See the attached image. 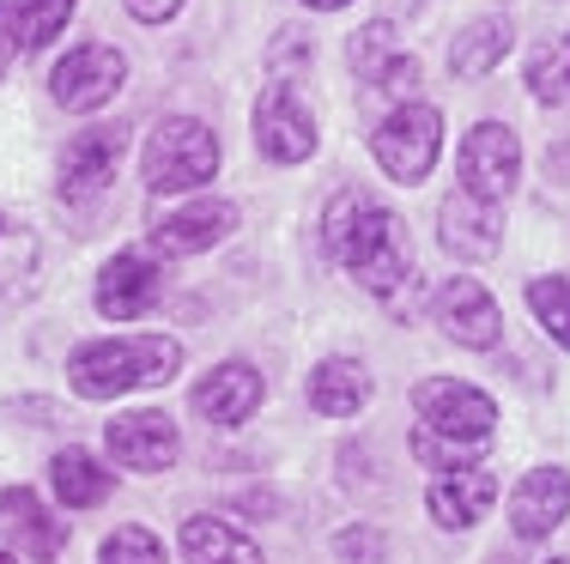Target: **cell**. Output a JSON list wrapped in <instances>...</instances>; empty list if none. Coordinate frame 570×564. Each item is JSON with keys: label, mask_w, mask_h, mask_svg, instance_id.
I'll return each instance as SVG.
<instances>
[{"label": "cell", "mask_w": 570, "mask_h": 564, "mask_svg": "<svg viewBox=\"0 0 570 564\" xmlns=\"http://www.w3.org/2000/svg\"><path fill=\"white\" fill-rule=\"evenodd\" d=\"M322 244H328V255L383 304L389 316L413 310V291H419L413 244H406V225L383 207V200L358 195V188L334 195L328 212H322Z\"/></svg>", "instance_id": "obj_1"}, {"label": "cell", "mask_w": 570, "mask_h": 564, "mask_svg": "<svg viewBox=\"0 0 570 564\" xmlns=\"http://www.w3.org/2000/svg\"><path fill=\"white\" fill-rule=\"evenodd\" d=\"M183 370V346L170 334H116V340H86L67 358V383L86 400H116L134 388H158Z\"/></svg>", "instance_id": "obj_2"}, {"label": "cell", "mask_w": 570, "mask_h": 564, "mask_svg": "<svg viewBox=\"0 0 570 564\" xmlns=\"http://www.w3.org/2000/svg\"><path fill=\"white\" fill-rule=\"evenodd\" d=\"M219 170V140H213L207 122H195V116H170V122L153 128V140H146L140 152V177L153 195H183V188H200Z\"/></svg>", "instance_id": "obj_3"}, {"label": "cell", "mask_w": 570, "mask_h": 564, "mask_svg": "<svg viewBox=\"0 0 570 564\" xmlns=\"http://www.w3.org/2000/svg\"><path fill=\"white\" fill-rule=\"evenodd\" d=\"M371 152L395 182H425L431 170H438V152H443V116L419 98L395 103V110L383 116V128L371 133Z\"/></svg>", "instance_id": "obj_4"}, {"label": "cell", "mask_w": 570, "mask_h": 564, "mask_svg": "<svg viewBox=\"0 0 570 564\" xmlns=\"http://www.w3.org/2000/svg\"><path fill=\"white\" fill-rule=\"evenodd\" d=\"M128 86V56L110 43H79L67 49L56 61V73H49V98L61 103V110H104V103L116 98V91Z\"/></svg>", "instance_id": "obj_5"}, {"label": "cell", "mask_w": 570, "mask_h": 564, "mask_svg": "<svg viewBox=\"0 0 570 564\" xmlns=\"http://www.w3.org/2000/svg\"><path fill=\"white\" fill-rule=\"evenodd\" d=\"M515 177H522V140H515V128H504V122L468 128V140H461V195L504 207L515 195Z\"/></svg>", "instance_id": "obj_6"}, {"label": "cell", "mask_w": 570, "mask_h": 564, "mask_svg": "<svg viewBox=\"0 0 570 564\" xmlns=\"http://www.w3.org/2000/svg\"><path fill=\"white\" fill-rule=\"evenodd\" d=\"M431 321L443 328V340L468 346V353H485V346L504 340V310L473 274H455L431 291Z\"/></svg>", "instance_id": "obj_7"}, {"label": "cell", "mask_w": 570, "mask_h": 564, "mask_svg": "<svg viewBox=\"0 0 570 564\" xmlns=\"http://www.w3.org/2000/svg\"><path fill=\"white\" fill-rule=\"evenodd\" d=\"M413 413L425 432L438 437H492L498 432V400L473 383H455V376H431V383L413 388Z\"/></svg>", "instance_id": "obj_8"}, {"label": "cell", "mask_w": 570, "mask_h": 564, "mask_svg": "<svg viewBox=\"0 0 570 564\" xmlns=\"http://www.w3.org/2000/svg\"><path fill=\"white\" fill-rule=\"evenodd\" d=\"M104 443H110V462L116 467H134V474H165V467H176V455H183V432H176L170 413H116L110 432H104Z\"/></svg>", "instance_id": "obj_9"}, {"label": "cell", "mask_w": 570, "mask_h": 564, "mask_svg": "<svg viewBox=\"0 0 570 564\" xmlns=\"http://www.w3.org/2000/svg\"><path fill=\"white\" fill-rule=\"evenodd\" d=\"M255 146H262V158H274V165H304V158L316 152V116L297 103V91L285 86V79L255 98Z\"/></svg>", "instance_id": "obj_10"}, {"label": "cell", "mask_w": 570, "mask_h": 564, "mask_svg": "<svg viewBox=\"0 0 570 564\" xmlns=\"http://www.w3.org/2000/svg\"><path fill=\"white\" fill-rule=\"evenodd\" d=\"M121 152H128V128H121V122L79 128L73 140L61 146V195H73V200L98 195V188L116 177Z\"/></svg>", "instance_id": "obj_11"}, {"label": "cell", "mask_w": 570, "mask_h": 564, "mask_svg": "<svg viewBox=\"0 0 570 564\" xmlns=\"http://www.w3.org/2000/svg\"><path fill=\"white\" fill-rule=\"evenodd\" d=\"M262 400H267L262 370L243 365V358H230V365H213L207 376H200L195 395H188V407H195L207 425H243V419H255Z\"/></svg>", "instance_id": "obj_12"}, {"label": "cell", "mask_w": 570, "mask_h": 564, "mask_svg": "<svg viewBox=\"0 0 570 564\" xmlns=\"http://www.w3.org/2000/svg\"><path fill=\"white\" fill-rule=\"evenodd\" d=\"M570 516V474L564 467H528L510 492V528L515 541H547Z\"/></svg>", "instance_id": "obj_13"}, {"label": "cell", "mask_w": 570, "mask_h": 564, "mask_svg": "<svg viewBox=\"0 0 570 564\" xmlns=\"http://www.w3.org/2000/svg\"><path fill=\"white\" fill-rule=\"evenodd\" d=\"M0 528H7V541L19 546L24 558H37V564H56L61 546H67V522L37 498L31 486H7V492H0Z\"/></svg>", "instance_id": "obj_14"}, {"label": "cell", "mask_w": 570, "mask_h": 564, "mask_svg": "<svg viewBox=\"0 0 570 564\" xmlns=\"http://www.w3.org/2000/svg\"><path fill=\"white\" fill-rule=\"evenodd\" d=\"M237 231V207L230 200H188V207L165 212V219L153 225V249L158 255H200L213 244H225V237Z\"/></svg>", "instance_id": "obj_15"}, {"label": "cell", "mask_w": 570, "mask_h": 564, "mask_svg": "<svg viewBox=\"0 0 570 564\" xmlns=\"http://www.w3.org/2000/svg\"><path fill=\"white\" fill-rule=\"evenodd\" d=\"M158 291H165L158 261H146V255L128 249V255H116V261H104V274H98V316L134 321L158 304Z\"/></svg>", "instance_id": "obj_16"}, {"label": "cell", "mask_w": 570, "mask_h": 564, "mask_svg": "<svg viewBox=\"0 0 570 564\" xmlns=\"http://www.w3.org/2000/svg\"><path fill=\"white\" fill-rule=\"evenodd\" d=\"M438 219H443V249L455 261H485V255H498V244H504V212L492 200L461 195V188L438 207Z\"/></svg>", "instance_id": "obj_17"}, {"label": "cell", "mask_w": 570, "mask_h": 564, "mask_svg": "<svg viewBox=\"0 0 570 564\" xmlns=\"http://www.w3.org/2000/svg\"><path fill=\"white\" fill-rule=\"evenodd\" d=\"M498 504V474H485V467H461V474H438L425 492V509L438 528H473V522L485 516V509Z\"/></svg>", "instance_id": "obj_18"}, {"label": "cell", "mask_w": 570, "mask_h": 564, "mask_svg": "<svg viewBox=\"0 0 570 564\" xmlns=\"http://www.w3.org/2000/svg\"><path fill=\"white\" fill-rule=\"evenodd\" d=\"M79 0H0V31H7L12 56H37L67 31Z\"/></svg>", "instance_id": "obj_19"}, {"label": "cell", "mask_w": 570, "mask_h": 564, "mask_svg": "<svg viewBox=\"0 0 570 564\" xmlns=\"http://www.w3.org/2000/svg\"><path fill=\"white\" fill-rule=\"evenodd\" d=\"M304 395L322 419H346V413H358L364 400H371V370H364L358 358H322V365L309 370Z\"/></svg>", "instance_id": "obj_20"}, {"label": "cell", "mask_w": 570, "mask_h": 564, "mask_svg": "<svg viewBox=\"0 0 570 564\" xmlns=\"http://www.w3.org/2000/svg\"><path fill=\"white\" fill-rule=\"evenodd\" d=\"M183 564H262V546L219 516H188L183 522Z\"/></svg>", "instance_id": "obj_21"}, {"label": "cell", "mask_w": 570, "mask_h": 564, "mask_svg": "<svg viewBox=\"0 0 570 564\" xmlns=\"http://www.w3.org/2000/svg\"><path fill=\"white\" fill-rule=\"evenodd\" d=\"M49 479H56L61 509H98L116 492V474L98 462V455H86V449H61L56 462H49Z\"/></svg>", "instance_id": "obj_22"}, {"label": "cell", "mask_w": 570, "mask_h": 564, "mask_svg": "<svg viewBox=\"0 0 570 564\" xmlns=\"http://www.w3.org/2000/svg\"><path fill=\"white\" fill-rule=\"evenodd\" d=\"M510 43H515V24L510 19H473L468 31L450 43V73L455 79H485L492 67H504Z\"/></svg>", "instance_id": "obj_23"}, {"label": "cell", "mask_w": 570, "mask_h": 564, "mask_svg": "<svg viewBox=\"0 0 570 564\" xmlns=\"http://www.w3.org/2000/svg\"><path fill=\"white\" fill-rule=\"evenodd\" d=\"M528 91H534V103H552V110L570 103V37H552L528 56Z\"/></svg>", "instance_id": "obj_24"}, {"label": "cell", "mask_w": 570, "mask_h": 564, "mask_svg": "<svg viewBox=\"0 0 570 564\" xmlns=\"http://www.w3.org/2000/svg\"><path fill=\"white\" fill-rule=\"evenodd\" d=\"M528 310H534L540 328H547V340L570 353V279H564V274L528 279Z\"/></svg>", "instance_id": "obj_25"}, {"label": "cell", "mask_w": 570, "mask_h": 564, "mask_svg": "<svg viewBox=\"0 0 570 564\" xmlns=\"http://www.w3.org/2000/svg\"><path fill=\"white\" fill-rule=\"evenodd\" d=\"M485 449H492V437H438L419 425L413 432V455L425 467H443V474H461V467H480Z\"/></svg>", "instance_id": "obj_26"}, {"label": "cell", "mask_w": 570, "mask_h": 564, "mask_svg": "<svg viewBox=\"0 0 570 564\" xmlns=\"http://www.w3.org/2000/svg\"><path fill=\"white\" fill-rule=\"evenodd\" d=\"M395 56H406V49L395 43V31H389V24H364V31L346 43V61H352V73H358L364 86H376Z\"/></svg>", "instance_id": "obj_27"}, {"label": "cell", "mask_w": 570, "mask_h": 564, "mask_svg": "<svg viewBox=\"0 0 570 564\" xmlns=\"http://www.w3.org/2000/svg\"><path fill=\"white\" fill-rule=\"evenodd\" d=\"M98 564H165V546H158L146 528L128 522V528H116L110 541L98 546Z\"/></svg>", "instance_id": "obj_28"}, {"label": "cell", "mask_w": 570, "mask_h": 564, "mask_svg": "<svg viewBox=\"0 0 570 564\" xmlns=\"http://www.w3.org/2000/svg\"><path fill=\"white\" fill-rule=\"evenodd\" d=\"M334 553H341L346 564H383L389 541L376 528H341V534H334Z\"/></svg>", "instance_id": "obj_29"}, {"label": "cell", "mask_w": 570, "mask_h": 564, "mask_svg": "<svg viewBox=\"0 0 570 564\" xmlns=\"http://www.w3.org/2000/svg\"><path fill=\"white\" fill-rule=\"evenodd\" d=\"M128 12L140 24H165V19H176L183 12V0H128Z\"/></svg>", "instance_id": "obj_30"}, {"label": "cell", "mask_w": 570, "mask_h": 564, "mask_svg": "<svg viewBox=\"0 0 570 564\" xmlns=\"http://www.w3.org/2000/svg\"><path fill=\"white\" fill-rule=\"evenodd\" d=\"M12 61H19V56H12V43H7V31H0V79H7V67Z\"/></svg>", "instance_id": "obj_31"}, {"label": "cell", "mask_w": 570, "mask_h": 564, "mask_svg": "<svg viewBox=\"0 0 570 564\" xmlns=\"http://www.w3.org/2000/svg\"><path fill=\"white\" fill-rule=\"evenodd\" d=\"M304 7H316V12H341L346 0H304Z\"/></svg>", "instance_id": "obj_32"}, {"label": "cell", "mask_w": 570, "mask_h": 564, "mask_svg": "<svg viewBox=\"0 0 570 564\" xmlns=\"http://www.w3.org/2000/svg\"><path fill=\"white\" fill-rule=\"evenodd\" d=\"M0 564H19V553H0Z\"/></svg>", "instance_id": "obj_33"}, {"label": "cell", "mask_w": 570, "mask_h": 564, "mask_svg": "<svg viewBox=\"0 0 570 564\" xmlns=\"http://www.w3.org/2000/svg\"><path fill=\"white\" fill-rule=\"evenodd\" d=\"M547 564H570V558H547Z\"/></svg>", "instance_id": "obj_34"}, {"label": "cell", "mask_w": 570, "mask_h": 564, "mask_svg": "<svg viewBox=\"0 0 570 564\" xmlns=\"http://www.w3.org/2000/svg\"><path fill=\"white\" fill-rule=\"evenodd\" d=\"M492 564H510V558H492Z\"/></svg>", "instance_id": "obj_35"}, {"label": "cell", "mask_w": 570, "mask_h": 564, "mask_svg": "<svg viewBox=\"0 0 570 564\" xmlns=\"http://www.w3.org/2000/svg\"><path fill=\"white\" fill-rule=\"evenodd\" d=\"M0 237H7V225H0Z\"/></svg>", "instance_id": "obj_36"}]
</instances>
